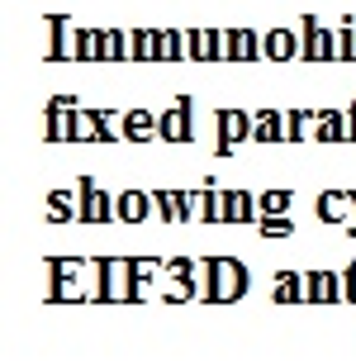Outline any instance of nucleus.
<instances>
[{
	"label": "nucleus",
	"instance_id": "1",
	"mask_svg": "<svg viewBox=\"0 0 356 361\" xmlns=\"http://www.w3.org/2000/svg\"><path fill=\"white\" fill-rule=\"evenodd\" d=\"M161 133H166V138H185V133H190V105L171 109V114L161 119Z\"/></svg>",
	"mask_w": 356,
	"mask_h": 361
},
{
	"label": "nucleus",
	"instance_id": "2",
	"mask_svg": "<svg viewBox=\"0 0 356 361\" xmlns=\"http://www.w3.org/2000/svg\"><path fill=\"white\" fill-rule=\"evenodd\" d=\"M219 124L228 128V138H223V152H228V147L238 143V138H243V133H247V119H243V114H238V109H228V114H223V119H219Z\"/></svg>",
	"mask_w": 356,
	"mask_h": 361
},
{
	"label": "nucleus",
	"instance_id": "3",
	"mask_svg": "<svg viewBox=\"0 0 356 361\" xmlns=\"http://www.w3.org/2000/svg\"><path fill=\"white\" fill-rule=\"evenodd\" d=\"M161 53V38H152V34H133V57H142V62H147V57H157Z\"/></svg>",
	"mask_w": 356,
	"mask_h": 361
},
{
	"label": "nucleus",
	"instance_id": "4",
	"mask_svg": "<svg viewBox=\"0 0 356 361\" xmlns=\"http://www.w3.org/2000/svg\"><path fill=\"white\" fill-rule=\"evenodd\" d=\"M266 53L271 57H290V53H295V38H290V34H271L266 38Z\"/></svg>",
	"mask_w": 356,
	"mask_h": 361
},
{
	"label": "nucleus",
	"instance_id": "5",
	"mask_svg": "<svg viewBox=\"0 0 356 361\" xmlns=\"http://www.w3.org/2000/svg\"><path fill=\"white\" fill-rule=\"evenodd\" d=\"M124 124H128V133H133V138H147V133H152V119H147V114H128Z\"/></svg>",
	"mask_w": 356,
	"mask_h": 361
},
{
	"label": "nucleus",
	"instance_id": "6",
	"mask_svg": "<svg viewBox=\"0 0 356 361\" xmlns=\"http://www.w3.org/2000/svg\"><path fill=\"white\" fill-rule=\"evenodd\" d=\"M319 138H342V119L338 114H323L319 119Z\"/></svg>",
	"mask_w": 356,
	"mask_h": 361
},
{
	"label": "nucleus",
	"instance_id": "7",
	"mask_svg": "<svg viewBox=\"0 0 356 361\" xmlns=\"http://www.w3.org/2000/svg\"><path fill=\"white\" fill-rule=\"evenodd\" d=\"M86 214H90V219H109V204H105V195H100V190H90V200H86Z\"/></svg>",
	"mask_w": 356,
	"mask_h": 361
},
{
	"label": "nucleus",
	"instance_id": "8",
	"mask_svg": "<svg viewBox=\"0 0 356 361\" xmlns=\"http://www.w3.org/2000/svg\"><path fill=\"white\" fill-rule=\"evenodd\" d=\"M276 128H281V119H276V114H262V119H257V138H281Z\"/></svg>",
	"mask_w": 356,
	"mask_h": 361
},
{
	"label": "nucleus",
	"instance_id": "9",
	"mask_svg": "<svg viewBox=\"0 0 356 361\" xmlns=\"http://www.w3.org/2000/svg\"><path fill=\"white\" fill-rule=\"evenodd\" d=\"M233 53H238V57H252V53H257V38H252V34H238V38H233Z\"/></svg>",
	"mask_w": 356,
	"mask_h": 361
},
{
	"label": "nucleus",
	"instance_id": "10",
	"mask_svg": "<svg viewBox=\"0 0 356 361\" xmlns=\"http://www.w3.org/2000/svg\"><path fill=\"white\" fill-rule=\"evenodd\" d=\"M342 204H347V200H333V195H323L319 214H323V219H338V214H342Z\"/></svg>",
	"mask_w": 356,
	"mask_h": 361
},
{
	"label": "nucleus",
	"instance_id": "11",
	"mask_svg": "<svg viewBox=\"0 0 356 361\" xmlns=\"http://www.w3.org/2000/svg\"><path fill=\"white\" fill-rule=\"evenodd\" d=\"M124 214L128 219H142L147 209H142V195H124Z\"/></svg>",
	"mask_w": 356,
	"mask_h": 361
},
{
	"label": "nucleus",
	"instance_id": "12",
	"mask_svg": "<svg viewBox=\"0 0 356 361\" xmlns=\"http://www.w3.org/2000/svg\"><path fill=\"white\" fill-rule=\"evenodd\" d=\"M180 53V38L176 34H161V57H176Z\"/></svg>",
	"mask_w": 356,
	"mask_h": 361
},
{
	"label": "nucleus",
	"instance_id": "13",
	"mask_svg": "<svg viewBox=\"0 0 356 361\" xmlns=\"http://www.w3.org/2000/svg\"><path fill=\"white\" fill-rule=\"evenodd\" d=\"M262 228H266V233H290V224H285V219H266Z\"/></svg>",
	"mask_w": 356,
	"mask_h": 361
}]
</instances>
